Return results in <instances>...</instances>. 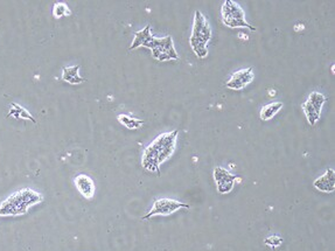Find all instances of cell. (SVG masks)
<instances>
[{
	"label": "cell",
	"instance_id": "cell-1",
	"mask_svg": "<svg viewBox=\"0 0 335 251\" xmlns=\"http://www.w3.org/2000/svg\"><path fill=\"white\" fill-rule=\"evenodd\" d=\"M43 201V197L31 188H23L0 203V216H19L28 211L29 207Z\"/></svg>",
	"mask_w": 335,
	"mask_h": 251
},
{
	"label": "cell",
	"instance_id": "cell-2",
	"mask_svg": "<svg viewBox=\"0 0 335 251\" xmlns=\"http://www.w3.org/2000/svg\"><path fill=\"white\" fill-rule=\"evenodd\" d=\"M211 38V29L209 23L204 15L200 11L195 12L194 25H193V30L189 41L194 53L198 55L200 58H204L207 56V44Z\"/></svg>",
	"mask_w": 335,
	"mask_h": 251
},
{
	"label": "cell",
	"instance_id": "cell-3",
	"mask_svg": "<svg viewBox=\"0 0 335 251\" xmlns=\"http://www.w3.org/2000/svg\"><path fill=\"white\" fill-rule=\"evenodd\" d=\"M146 48L151 49L153 57L159 61L179 60V55L175 52L171 35H167V37L161 39L152 38V40L148 42Z\"/></svg>",
	"mask_w": 335,
	"mask_h": 251
},
{
	"label": "cell",
	"instance_id": "cell-4",
	"mask_svg": "<svg viewBox=\"0 0 335 251\" xmlns=\"http://www.w3.org/2000/svg\"><path fill=\"white\" fill-rule=\"evenodd\" d=\"M222 18L224 25L235 28V27H247L250 30H256L254 26L249 25L244 19V12L239 7L237 4L231 2V0H227L222 6Z\"/></svg>",
	"mask_w": 335,
	"mask_h": 251
},
{
	"label": "cell",
	"instance_id": "cell-5",
	"mask_svg": "<svg viewBox=\"0 0 335 251\" xmlns=\"http://www.w3.org/2000/svg\"><path fill=\"white\" fill-rule=\"evenodd\" d=\"M178 131H173L169 133H163L151 145L159 153V164L164 163L172 155L175 148L176 138H178Z\"/></svg>",
	"mask_w": 335,
	"mask_h": 251
},
{
	"label": "cell",
	"instance_id": "cell-6",
	"mask_svg": "<svg viewBox=\"0 0 335 251\" xmlns=\"http://www.w3.org/2000/svg\"><path fill=\"white\" fill-rule=\"evenodd\" d=\"M180 208H186L189 209V205L187 203H182L176 201V200H171V199H158L155 201L153 208L148 213L143 216V219H147L156 215H169L173 214L174 211L179 210Z\"/></svg>",
	"mask_w": 335,
	"mask_h": 251
},
{
	"label": "cell",
	"instance_id": "cell-7",
	"mask_svg": "<svg viewBox=\"0 0 335 251\" xmlns=\"http://www.w3.org/2000/svg\"><path fill=\"white\" fill-rule=\"evenodd\" d=\"M214 179L218 185V191L220 193L226 194L234 188L235 180L237 179V176L230 174L227 170H224L222 167H216L214 170Z\"/></svg>",
	"mask_w": 335,
	"mask_h": 251
},
{
	"label": "cell",
	"instance_id": "cell-8",
	"mask_svg": "<svg viewBox=\"0 0 335 251\" xmlns=\"http://www.w3.org/2000/svg\"><path fill=\"white\" fill-rule=\"evenodd\" d=\"M254 80V73H252V68L242 69L232 74L230 80L226 83V87L229 89L239 90L247 87L250 82Z\"/></svg>",
	"mask_w": 335,
	"mask_h": 251
},
{
	"label": "cell",
	"instance_id": "cell-9",
	"mask_svg": "<svg viewBox=\"0 0 335 251\" xmlns=\"http://www.w3.org/2000/svg\"><path fill=\"white\" fill-rule=\"evenodd\" d=\"M77 191L83 195L85 199H93L95 195V182L90 176L85 174L77 175L74 180Z\"/></svg>",
	"mask_w": 335,
	"mask_h": 251
},
{
	"label": "cell",
	"instance_id": "cell-10",
	"mask_svg": "<svg viewBox=\"0 0 335 251\" xmlns=\"http://www.w3.org/2000/svg\"><path fill=\"white\" fill-rule=\"evenodd\" d=\"M141 164H143V167L145 170L159 173V153H158V151L152 145H149L146 150H145L143 159H141Z\"/></svg>",
	"mask_w": 335,
	"mask_h": 251
},
{
	"label": "cell",
	"instance_id": "cell-11",
	"mask_svg": "<svg viewBox=\"0 0 335 251\" xmlns=\"http://www.w3.org/2000/svg\"><path fill=\"white\" fill-rule=\"evenodd\" d=\"M313 186L317 190L325 192V193H330L335 190V175H334V170H327L325 174H322L320 178H318L313 182Z\"/></svg>",
	"mask_w": 335,
	"mask_h": 251
},
{
	"label": "cell",
	"instance_id": "cell-12",
	"mask_svg": "<svg viewBox=\"0 0 335 251\" xmlns=\"http://www.w3.org/2000/svg\"><path fill=\"white\" fill-rule=\"evenodd\" d=\"M152 34H151V26L147 25L144 29L139 30L135 34V39H133L132 45L130 47V50H133L138 48V47H146L148 42L152 40Z\"/></svg>",
	"mask_w": 335,
	"mask_h": 251
},
{
	"label": "cell",
	"instance_id": "cell-13",
	"mask_svg": "<svg viewBox=\"0 0 335 251\" xmlns=\"http://www.w3.org/2000/svg\"><path fill=\"white\" fill-rule=\"evenodd\" d=\"M80 72V66H70L65 67L62 70V80L68 82L70 84H81L85 81L78 75Z\"/></svg>",
	"mask_w": 335,
	"mask_h": 251
},
{
	"label": "cell",
	"instance_id": "cell-14",
	"mask_svg": "<svg viewBox=\"0 0 335 251\" xmlns=\"http://www.w3.org/2000/svg\"><path fill=\"white\" fill-rule=\"evenodd\" d=\"M282 108H283V103H281V102H275V103L266 104L265 107L261 110V119L263 120L271 119Z\"/></svg>",
	"mask_w": 335,
	"mask_h": 251
},
{
	"label": "cell",
	"instance_id": "cell-15",
	"mask_svg": "<svg viewBox=\"0 0 335 251\" xmlns=\"http://www.w3.org/2000/svg\"><path fill=\"white\" fill-rule=\"evenodd\" d=\"M9 116H13L15 117V118H18V119H29L33 121V123H35V119L33 118V117H32L31 113L27 111L26 109H23L21 108L20 105L19 104H12L11 105V110H10V112H9Z\"/></svg>",
	"mask_w": 335,
	"mask_h": 251
},
{
	"label": "cell",
	"instance_id": "cell-16",
	"mask_svg": "<svg viewBox=\"0 0 335 251\" xmlns=\"http://www.w3.org/2000/svg\"><path fill=\"white\" fill-rule=\"evenodd\" d=\"M118 121L120 124H123L125 128L130 129V130H136V129H139L143 127L144 121L140 119H137L135 117H130L126 115H119L118 116Z\"/></svg>",
	"mask_w": 335,
	"mask_h": 251
},
{
	"label": "cell",
	"instance_id": "cell-17",
	"mask_svg": "<svg viewBox=\"0 0 335 251\" xmlns=\"http://www.w3.org/2000/svg\"><path fill=\"white\" fill-rule=\"evenodd\" d=\"M326 101H327L326 97L322 95V93L317 92V91H313L312 93H311L309 100H307V102H309V103L314 108L315 111L319 113L321 112L322 105L326 103Z\"/></svg>",
	"mask_w": 335,
	"mask_h": 251
},
{
	"label": "cell",
	"instance_id": "cell-18",
	"mask_svg": "<svg viewBox=\"0 0 335 251\" xmlns=\"http://www.w3.org/2000/svg\"><path fill=\"white\" fill-rule=\"evenodd\" d=\"M301 107H302V110H304V112H305V115L307 117V120H309L310 125H312V127H313V125H315V123L318 121L319 117H320V113L315 111L314 108L307 101L305 102V103H302Z\"/></svg>",
	"mask_w": 335,
	"mask_h": 251
},
{
	"label": "cell",
	"instance_id": "cell-19",
	"mask_svg": "<svg viewBox=\"0 0 335 251\" xmlns=\"http://www.w3.org/2000/svg\"><path fill=\"white\" fill-rule=\"evenodd\" d=\"M53 14H54L55 18L60 19L62 17H65V15H70V14H72V12H70L69 7L67 6V4L56 3L53 7Z\"/></svg>",
	"mask_w": 335,
	"mask_h": 251
},
{
	"label": "cell",
	"instance_id": "cell-20",
	"mask_svg": "<svg viewBox=\"0 0 335 251\" xmlns=\"http://www.w3.org/2000/svg\"><path fill=\"white\" fill-rule=\"evenodd\" d=\"M282 242L283 240L279 236H270L265 240V244H269L271 246H278Z\"/></svg>",
	"mask_w": 335,
	"mask_h": 251
}]
</instances>
